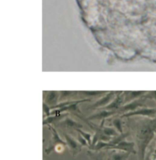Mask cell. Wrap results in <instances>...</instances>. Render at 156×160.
Here are the masks:
<instances>
[{
  "mask_svg": "<svg viewBox=\"0 0 156 160\" xmlns=\"http://www.w3.org/2000/svg\"><path fill=\"white\" fill-rule=\"evenodd\" d=\"M52 137L45 150V153L47 155H49L54 151L61 153L63 151L65 148L66 146V142L60 137L56 130L52 129Z\"/></svg>",
  "mask_w": 156,
  "mask_h": 160,
  "instance_id": "6da1fadb",
  "label": "cell"
},
{
  "mask_svg": "<svg viewBox=\"0 0 156 160\" xmlns=\"http://www.w3.org/2000/svg\"><path fill=\"white\" fill-rule=\"evenodd\" d=\"M152 160H156V149L155 150L153 156Z\"/></svg>",
  "mask_w": 156,
  "mask_h": 160,
  "instance_id": "ba28073f",
  "label": "cell"
},
{
  "mask_svg": "<svg viewBox=\"0 0 156 160\" xmlns=\"http://www.w3.org/2000/svg\"><path fill=\"white\" fill-rule=\"evenodd\" d=\"M120 150L124 152H128L133 155H137V150L136 149V144L134 142H129L127 140H124L116 145L108 148L107 150Z\"/></svg>",
  "mask_w": 156,
  "mask_h": 160,
  "instance_id": "3957f363",
  "label": "cell"
},
{
  "mask_svg": "<svg viewBox=\"0 0 156 160\" xmlns=\"http://www.w3.org/2000/svg\"><path fill=\"white\" fill-rule=\"evenodd\" d=\"M64 137L66 142V147L73 157H76L82 151L83 147L77 140L75 139L69 134L65 133Z\"/></svg>",
  "mask_w": 156,
  "mask_h": 160,
  "instance_id": "7a4b0ae2",
  "label": "cell"
},
{
  "mask_svg": "<svg viewBox=\"0 0 156 160\" xmlns=\"http://www.w3.org/2000/svg\"><path fill=\"white\" fill-rule=\"evenodd\" d=\"M77 140L78 142L83 147H87L88 148H89V145L87 141L80 134H79L78 135Z\"/></svg>",
  "mask_w": 156,
  "mask_h": 160,
  "instance_id": "52a82bcc",
  "label": "cell"
},
{
  "mask_svg": "<svg viewBox=\"0 0 156 160\" xmlns=\"http://www.w3.org/2000/svg\"><path fill=\"white\" fill-rule=\"evenodd\" d=\"M79 132H80V135L84 138L88 142V144H89V147L91 146V143H92V136L91 134H89L88 133H86V132H84L81 131H79Z\"/></svg>",
  "mask_w": 156,
  "mask_h": 160,
  "instance_id": "8992f818",
  "label": "cell"
},
{
  "mask_svg": "<svg viewBox=\"0 0 156 160\" xmlns=\"http://www.w3.org/2000/svg\"></svg>",
  "mask_w": 156,
  "mask_h": 160,
  "instance_id": "30bf717a",
  "label": "cell"
},
{
  "mask_svg": "<svg viewBox=\"0 0 156 160\" xmlns=\"http://www.w3.org/2000/svg\"><path fill=\"white\" fill-rule=\"evenodd\" d=\"M86 154L91 160H104L106 155L105 152L101 150L96 151L89 150Z\"/></svg>",
  "mask_w": 156,
  "mask_h": 160,
  "instance_id": "5b68a950",
  "label": "cell"
},
{
  "mask_svg": "<svg viewBox=\"0 0 156 160\" xmlns=\"http://www.w3.org/2000/svg\"><path fill=\"white\" fill-rule=\"evenodd\" d=\"M108 154L107 160H128L131 154L120 150L111 149Z\"/></svg>",
  "mask_w": 156,
  "mask_h": 160,
  "instance_id": "277c9868",
  "label": "cell"
},
{
  "mask_svg": "<svg viewBox=\"0 0 156 160\" xmlns=\"http://www.w3.org/2000/svg\"></svg>",
  "mask_w": 156,
  "mask_h": 160,
  "instance_id": "9c48e42d",
  "label": "cell"
}]
</instances>
